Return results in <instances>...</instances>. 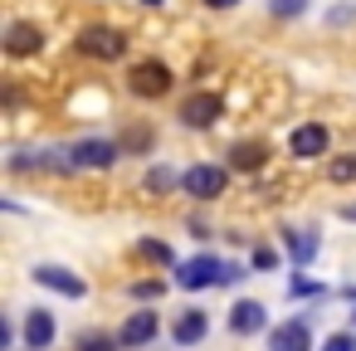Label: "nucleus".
Here are the masks:
<instances>
[{"label":"nucleus","mask_w":356,"mask_h":351,"mask_svg":"<svg viewBox=\"0 0 356 351\" xmlns=\"http://www.w3.org/2000/svg\"><path fill=\"white\" fill-rule=\"evenodd\" d=\"M79 54H88V59H103V64H113V59H122L127 54V35L122 30H113V25H88V30H79Z\"/></svg>","instance_id":"1"},{"label":"nucleus","mask_w":356,"mask_h":351,"mask_svg":"<svg viewBox=\"0 0 356 351\" xmlns=\"http://www.w3.org/2000/svg\"><path fill=\"white\" fill-rule=\"evenodd\" d=\"M215 283H225V263H220L215 254H195V259H186V263L176 268V288H186V293L215 288Z\"/></svg>","instance_id":"2"},{"label":"nucleus","mask_w":356,"mask_h":351,"mask_svg":"<svg viewBox=\"0 0 356 351\" xmlns=\"http://www.w3.org/2000/svg\"><path fill=\"white\" fill-rule=\"evenodd\" d=\"M156 332H161V317H156V307H142V312H132V317L118 327V351L152 346V341H156Z\"/></svg>","instance_id":"3"},{"label":"nucleus","mask_w":356,"mask_h":351,"mask_svg":"<svg viewBox=\"0 0 356 351\" xmlns=\"http://www.w3.org/2000/svg\"><path fill=\"white\" fill-rule=\"evenodd\" d=\"M127 88H132L137 98H161V93H171V69L156 64V59H142V64H132Z\"/></svg>","instance_id":"4"},{"label":"nucleus","mask_w":356,"mask_h":351,"mask_svg":"<svg viewBox=\"0 0 356 351\" xmlns=\"http://www.w3.org/2000/svg\"><path fill=\"white\" fill-rule=\"evenodd\" d=\"M118 156H122V147H118V142H103V137H83V142L69 147V161H74L79 171H103V166H113Z\"/></svg>","instance_id":"5"},{"label":"nucleus","mask_w":356,"mask_h":351,"mask_svg":"<svg viewBox=\"0 0 356 351\" xmlns=\"http://www.w3.org/2000/svg\"><path fill=\"white\" fill-rule=\"evenodd\" d=\"M40 288H49V293H59V297H88V283L74 273V268H64V263H35V273H30Z\"/></svg>","instance_id":"6"},{"label":"nucleus","mask_w":356,"mask_h":351,"mask_svg":"<svg viewBox=\"0 0 356 351\" xmlns=\"http://www.w3.org/2000/svg\"><path fill=\"white\" fill-rule=\"evenodd\" d=\"M225 166H191V171H181V190L186 195H195V200H215V195H225Z\"/></svg>","instance_id":"7"},{"label":"nucleus","mask_w":356,"mask_h":351,"mask_svg":"<svg viewBox=\"0 0 356 351\" xmlns=\"http://www.w3.org/2000/svg\"><path fill=\"white\" fill-rule=\"evenodd\" d=\"M220 117H225V98H220V93H191V98L181 103V122H186V127H200V132H205V127H215Z\"/></svg>","instance_id":"8"},{"label":"nucleus","mask_w":356,"mask_h":351,"mask_svg":"<svg viewBox=\"0 0 356 351\" xmlns=\"http://www.w3.org/2000/svg\"><path fill=\"white\" fill-rule=\"evenodd\" d=\"M268 351H312V322L307 317H288L268 332Z\"/></svg>","instance_id":"9"},{"label":"nucleus","mask_w":356,"mask_h":351,"mask_svg":"<svg viewBox=\"0 0 356 351\" xmlns=\"http://www.w3.org/2000/svg\"><path fill=\"white\" fill-rule=\"evenodd\" d=\"M264 327H268V307H264V302L239 297V302L229 307V332H234V336H254V332H264Z\"/></svg>","instance_id":"10"},{"label":"nucleus","mask_w":356,"mask_h":351,"mask_svg":"<svg viewBox=\"0 0 356 351\" xmlns=\"http://www.w3.org/2000/svg\"><path fill=\"white\" fill-rule=\"evenodd\" d=\"M40 49H44V30H40V25H30V20H15V25L6 30V54L25 59V54H40Z\"/></svg>","instance_id":"11"},{"label":"nucleus","mask_w":356,"mask_h":351,"mask_svg":"<svg viewBox=\"0 0 356 351\" xmlns=\"http://www.w3.org/2000/svg\"><path fill=\"white\" fill-rule=\"evenodd\" d=\"M327 142H332V137H327V127H322V122H302V127L288 137V152H293V156H302V161H312V156H322V152H327Z\"/></svg>","instance_id":"12"},{"label":"nucleus","mask_w":356,"mask_h":351,"mask_svg":"<svg viewBox=\"0 0 356 351\" xmlns=\"http://www.w3.org/2000/svg\"><path fill=\"white\" fill-rule=\"evenodd\" d=\"M49 346H54V312L49 307L25 312V351H49Z\"/></svg>","instance_id":"13"},{"label":"nucleus","mask_w":356,"mask_h":351,"mask_svg":"<svg viewBox=\"0 0 356 351\" xmlns=\"http://www.w3.org/2000/svg\"><path fill=\"white\" fill-rule=\"evenodd\" d=\"M205 332H210V317H205L200 307H191V312H181V317H176V327H171V336H176V346H195V341H205Z\"/></svg>","instance_id":"14"},{"label":"nucleus","mask_w":356,"mask_h":351,"mask_svg":"<svg viewBox=\"0 0 356 351\" xmlns=\"http://www.w3.org/2000/svg\"><path fill=\"white\" fill-rule=\"evenodd\" d=\"M264 161H268V147L264 142H234L229 147V166L234 171H259Z\"/></svg>","instance_id":"15"},{"label":"nucleus","mask_w":356,"mask_h":351,"mask_svg":"<svg viewBox=\"0 0 356 351\" xmlns=\"http://www.w3.org/2000/svg\"><path fill=\"white\" fill-rule=\"evenodd\" d=\"M288 254H293V263H298V268H307V263L317 259V234H302V229H288Z\"/></svg>","instance_id":"16"},{"label":"nucleus","mask_w":356,"mask_h":351,"mask_svg":"<svg viewBox=\"0 0 356 351\" xmlns=\"http://www.w3.org/2000/svg\"><path fill=\"white\" fill-rule=\"evenodd\" d=\"M74 351H118V336L113 332H79Z\"/></svg>","instance_id":"17"},{"label":"nucleus","mask_w":356,"mask_h":351,"mask_svg":"<svg viewBox=\"0 0 356 351\" xmlns=\"http://www.w3.org/2000/svg\"><path fill=\"white\" fill-rule=\"evenodd\" d=\"M327 181H332V186L356 181V156H332V161H327Z\"/></svg>","instance_id":"18"},{"label":"nucleus","mask_w":356,"mask_h":351,"mask_svg":"<svg viewBox=\"0 0 356 351\" xmlns=\"http://www.w3.org/2000/svg\"><path fill=\"white\" fill-rule=\"evenodd\" d=\"M171 186H181V176H176L171 166H152V171H147V190H156V195H166Z\"/></svg>","instance_id":"19"},{"label":"nucleus","mask_w":356,"mask_h":351,"mask_svg":"<svg viewBox=\"0 0 356 351\" xmlns=\"http://www.w3.org/2000/svg\"><path fill=\"white\" fill-rule=\"evenodd\" d=\"M118 147H122V152H147V147H152V132H147V127H127V132L118 137Z\"/></svg>","instance_id":"20"},{"label":"nucleus","mask_w":356,"mask_h":351,"mask_svg":"<svg viewBox=\"0 0 356 351\" xmlns=\"http://www.w3.org/2000/svg\"><path fill=\"white\" fill-rule=\"evenodd\" d=\"M307 10V0H268V15H278V20H298Z\"/></svg>","instance_id":"21"},{"label":"nucleus","mask_w":356,"mask_h":351,"mask_svg":"<svg viewBox=\"0 0 356 351\" xmlns=\"http://www.w3.org/2000/svg\"><path fill=\"white\" fill-rule=\"evenodd\" d=\"M137 254H142V259H152V263H171V249H166L161 239H142V244H137Z\"/></svg>","instance_id":"22"},{"label":"nucleus","mask_w":356,"mask_h":351,"mask_svg":"<svg viewBox=\"0 0 356 351\" xmlns=\"http://www.w3.org/2000/svg\"><path fill=\"white\" fill-rule=\"evenodd\" d=\"M161 293H166L161 278H142V283H132V297H137V302H152V297H161Z\"/></svg>","instance_id":"23"},{"label":"nucleus","mask_w":356,"mask_h":351,"mask_svg":"<svg viewBox=\"0 0 356 351\" xmlns=\"http://www.w3.org/2000/svg\"><path fill=\"white\" fill-rule=\"evenodd\" d=\"M322 351H356V332H332L322 341Z\"/></svg>","instance_id":"24"},{"label":"nucleus","mask_w":356,"mask_h":351,"mask_svg":"<svg viewBox=\"0 0 356 351\" xmlns=\"http://www.w3.org/2000/svg\"><path fill=\"white\" fill-rule=\"evenodd\" d=\"M293 297H322V283H307V278H298V283H293Z\"/></svg>","instance_id":"25"},{"label":"nucleus","mask_w":356,"mask_h":351,"mask_svg":"<svg viewBox=\"0 0 356 351\" xmlns=\"http://www.w3.org/2000/svg\"><path fill=\"white\" fill-rule=\"evenodd\" d=\"M327 20H332V25H346V20H356V6H332Z\"/></svg>","instance_id":"26"},{"label":"nucleus","mask_w":356,"mask_h":351,"mask_svg":"<svg viewBox=\"0 0 356 351\" xmlns=\"http://www.w3.org/2000/svg\"><path fill=\"white\" fill-rule=\"evenodd\" d=\"M254 268H278V254L273 249H254Z\"/></svg>","instance_id":"27"},{"label":"nucleus","mask_w":356,"mask_h":351,"mask_svg":"<svg viewBox=\"0 0 356 351\" xmlns=\"http://www.w3.org/2000/svg\"><path fill=\"white\" fill-rule=\"evenodd\" d=\"M244 278V263H225V283H239Z\"/></svg>","instance_id":"28"},{"label":"nucleus","mask_w":356,"mask_h":351,"mask_svg":"<svg viewBox=\"0 0 356 351\" xmlns=\"http://www.w3.org/2000/svg\"><path fill=\"white\" fill-rule=\"evenodd\" d=\"M210 10H229V6H239V0H205Z\"/></svg>","instance_id":"29"},{"label":"nucleus","mask_w":356,"mask_h":351,"mask_svg":"<svg viewBox=\"0 0 356 351\" xmlns=\"http://www.w3.org/2000/svg\"><path fill=\"white\" fill-rule=\"evenodd\" d=\"M341 220H351V225H356V205H341Z\"/></svg>","instance_id":"30"},{"label":"nucleus","mask_w":356,"mask_h":351,"mask_svg":"<svg viewBox=\"0 0 356 351\" xmlns=\"http://www.w3.org/2000/svg\"><path fill=\"white\" fill-rule=\"evenodd\" d=\"M142 6H161V0H142Z\"/></svg>","instance_id":"31"},{"label":"nucleus","mask_w":356,"mask_h":351,"mask_svg":"<svg viewBox=\"0 0 356 351\" xmlns=\"http://www.w3.org/2000/svg\"><path fill=\"white\" fill-rule=\"evenodd\" d=\"M351 322H356V307H351Z\"/></svg>","instance_id":"32"}]
</instances>
